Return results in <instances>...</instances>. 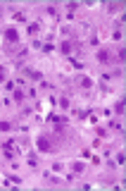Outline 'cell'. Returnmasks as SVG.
I'll list each match as a JSON object with an SVG mask.
<instances>
[{
    "label": "cell",
    "mask_w": 126,
    "mask_h": 191,
    "mask_svg": "<svg viewBox=\"0 0 126 191\" xmlns=\"http://www.w3.org/2000/svg\"><path fill=\"white\" fill-rule=\"evenodd\" d=\"M38 148L40 151H50V141L48 139H38Z\"/></svg>",
    "instance_id": "obj_1"
},
{
    "label": "cell",
    "mask_w": 126,
    "mask_h": 191,
    "mask_svg": "<svg viewBox=\"0 0 126 191\" xmlns=\"http://www.w3.org/2000/svg\"><path fill=\"white\" fill-rule=\"evenodd\" d=\"M98 60H100V62H110V53H107V50H102V53L98 55Z\"/></svg>",
    "instance_id": "obj_2"
},
{
    "label": "cell",
    "mask_w": 126,
    "mask_h": 191,
    "mask_svg": "<svg viewBox=\"0 0 126 191\" xmlns=\"http://www.w3.org/2000/svg\"><path fill=\"white\" fill-rule=\"evenodd\" d=\"M7 38L10 41H17V31H7Z\"/></svg>",
    "instance_id": "obj_3"
}]
</instances>
